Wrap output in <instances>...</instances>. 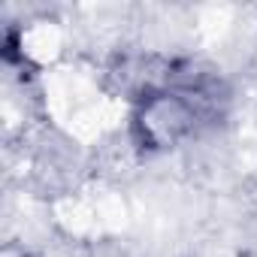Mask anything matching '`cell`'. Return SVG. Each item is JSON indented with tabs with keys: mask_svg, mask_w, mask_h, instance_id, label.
<instances>
[{
	"mask_svg": "<svg viewBox=\"0 0 257 257\" xmlns=\"http://www.w3.org/2000/svg\"><path fill=\"white\" fill-rule=\"evenodd\" d=\"M215 91L203 82H182L149 94L137 112V131L149 146H173L179 137L194 134L197 124L212 115Z\"/></svg>",
	"mask_w": 257,
	"mask_h": 257,
	"instance_id": "cell-1",
	"label": "cell"
}]
</instances>
